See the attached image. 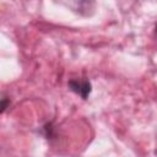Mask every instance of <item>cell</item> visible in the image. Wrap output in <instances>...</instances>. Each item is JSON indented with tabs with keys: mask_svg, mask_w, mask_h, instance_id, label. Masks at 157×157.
Segmentation results:
<instances>
[{
	"mask_svg": "<svg viewBox=\"0 0 157 157\" xmlns=\"http://www.w3.org/2000/svg\"><path fill=\"white\" fill-rule=\"evenodd\" d=\"M155 153H156V155H157V150H156V152H155Z\"/></svg>",
	"mask_w": 157,
	"mask_h": 157,
	"instance_id": "5",
	"label": "cell"
},
{
	"mask_svg": "<svg viewBox=\"0 0 157 157\" xmlns=\"http://www.w3.org/2000/svg\"><path fill=\"white\" fill-rule=\"evenodd\" d=\"M9 105H10V98H7L6 96H2V98H1V113H4Z\"/></svg>",
	"mask_w": 157,
	"mask_h": 157,
	"instance_id": "3",
	"label": "cell"
},
{
	"mask_svg": "<svg viewBox=\"0 0 157 157\" xmlns=\"http://www.w3.org/2000/svg\"><path fill=\"white\" fill-rule=\"evenodd\" d=\"M43 130L45 131V136L49 139V137H52L53 135H54V132H53V126H52V124L50 123H48V124H45L44 126H43Z\"/></svg>",
	"mask_w": 157,
	"mask_h": 157,
	"instance_id": "2",
	"label": "cell"
},
{
	"mask_svg": "<svg viewBox=\"0 0 157 157\" xmlns=\"http://www.w3.org/2000/svg\"><path fill=\"white\" fill-rule=\"evenodd\" d=\"M155 36H156V38H157V23H156V27H155Z\"/></svg>",
	"mask_w": 157,
	"mask_h": 157,
	"instance_id": "4",
	"label": "cell"
},
{
	"mask_svg": "<svg viewBox=\"0 0 157 157\" xmlns=\"http://www.w3.org/2000/svg\"><path fill=\"white\" fill-rule=\"evenodd\" d=\"M67 86L72 92L78 94L82 99H86L92 91V86L88 80H70L67 82Z\"/></svg>",
	"mask_w": 157,
	"mask_h": 157,
	"instance_id": "1",
	"label": "cell"
}]
</instances>
